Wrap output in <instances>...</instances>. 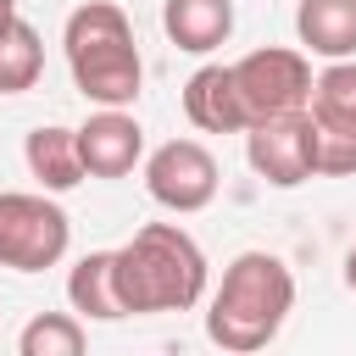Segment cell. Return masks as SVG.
I'll use <instances>...</instances> for the list:
<instances>
[{"label":"cell","mask_w":356,"mask_h":356,"mask_svg":"<svg viewBox=\"0 0 356 356\" xmlns=\"http://www.w3.org/2000/svg\"><path fill=\"white\" fill-rule=\"evenodd\" d=\"M289 312H295V273L284 267V256L239 250L206 300V339L234 356H250L278 339Z\"/></svg>","instance_id":"6da1fadb"},{"label":"cell","mask_w":356,"mask_h":356,"mask_svg":"<svg viewBox=\"0 0 356 356\" xmlns=\"http://www.w3.org/2000/svg\"><path fill=\"white\" fill-rule=\"evenodd\" d=\"M206 250L178 222H145L128 245H117V289L128 317L189 312L206 300Z\"/></svg>","instance_id":"7a4b0ae2"},{"label":"cell","mask_w":356,"mask_h":356,"mask_svg":"<svg viewBox=\"0 0 356 356\" xmlns=\"http://www.w3.org/2000/svg\"><path fill=\"white\" fill-rule=\"evenodd\" d=\"M61 50H67V72L83 100H95V106H134L139 100L145 61L134 44V22L117 0H83L78 11H67Z\"/></svg>","instance_id":"3957f363"},{"label":"cell","mask_w":356,"mask_h":356,"mask_svg":"<svg viewBox=\"0 0 356 356\" xmlns=\"http://www.w3.org/2000/svg\"><path fill=\"white\" fill-rule=\"evenodd\" d=\"M72 217L50 200V189H0V267L44 273L67 256Z\"/></svg>","instance_id":"277c9868"},{"label":"cell","mask_w":356,"mask_h":356,"mask_svg":"<svg viewBox=\"0 0 356 356\" xmlns=\"http://www.w3.org/2000/svg\"><path fill=\"white\" fill-rule=\"evenodd\" d=\"M312 78H317L312 72V56L295 50V44H261V50H245L234 61V83H239V100H245L250 122L306 111Z\"/></svg>","instance_id":"5b68a950"},{"label":"cell","mask_w":356,"mask_h":356,"mask_svg":"<svg viewBox=\"0 0 356 356\" xmlns=\"http://www.w3.org/2000/svg\"><path fill=\"white\" fill-rule=\"evenodd\" d=\"M306 117L317 128V178H356V61H328L312 78Z\"/></svg>","instance_id":"8992f818"},{"label":"cell","mask_w":356,"mask_h":356,"mask_svg":"<svg viewBox=\"0 0 356 356\" xmlns=\"http://www.w3.org/2000/svg\"><path fill=\"white\" fill-rule=\"evenodd\" d=\"M217 156L200 145V139H167L145 156V189L161 211H178V217H195L217 200Z\"/></svg>","instance_id":"52a82bcc"},{"label":"cell","mask_w":356,"mask_h":356,"mask_svg":"<svg viewBox=\"0 0 356 356\" xmlns=\"http://www.w3.org/2000/svg\"><path fill=\"white\" fill-rule=\"evenodd\" d=\"M245 161L273 189H300L306 178H317V128H312V117L289 111V117L250 122L245 128Z\"/></svg>","instance_id":"ba28073f"},{"label":"cell","mask_w":356,"mask_h":356,"mask_svg":"<svg viewBox=\"0 0 356 356\" xmlns=\"http://www.w3.org/2000/svg\"><path fill=\"white\" fill-rule=\"evenodd\" d=\"M78 150H83L89 178H128L145 161V128L128 106H100V111L83 117Z\"/></svg>","instance_id":"9c48e42d"},{"label":"cell","mask_w":356,"mask_h":356,"mask_svg":"<svg viewBox=\"0 0 356 356\" xmlns=\"http://www.w3.org/2000/svg\"><path fill=\"white\" fill-rule=\"evenodd\" d=\"M184 117L200 128V134H245L250 128V111L239 100V83H234V61H206L189 72L184 83Z\"/></svg>","instance_id":"30bf717a"},{"label":"cell","mask_w":356,"mask_h":356,"mask_svg":"<svg viewBox=\"0 0 356 356\" xmlns=\"http://www.w3.org/2000/svg\"><path fill=\"white\" fill-rule=\"evenodd\" d=\"M22 161H28V172L39 178V189H50V195H67V189H78V184L89 178L83 150H78V128H61V122L33 128V134L22 139Z\"/></svg>","instance_id":"8fae6325"},{"label":"cell","mask_w":356,"mask_h":356,"mask_svg":"<svg viewBox=\"0 0 356 356\" xmlns=\"http://www.w3.org/2000/svg\"><path fill=\"white\" fill-rule=\"evenodd\" d=\"M295 39L306 56L356 61V0H300L295 6Z\"/></svg>","instance_id":"7c38bea8"},{"label":"cell","mask_w":356,"mask_h":356,"mask_svg":"<svg viewBox=\"0 0 356 356\" xmlns=\"http://www.w3.org/2000/svg\"><path fill=\"white\" fill-rule=\"evenodd\" d=\"M67 300L83 323H122V289H117V250H89L67 273Z\"/></svg>","instance_id":"4fadbf2b"},{"label":"cell","mask_w":356,"mask_h":356,"mask_svg":"<svg viewBox=\"0 0 356 356\" xmlns=\"http://www.w3.org/2000/svg\"><path fill=\"white\" fill-rule=\"evenodd\" d=\"M161 28H167V39L178 50L211 56L234 33V0H167L161 6Z\"/></svg>","instance_id":"5bb4252c"},{"label":"cell","mask_w":356,"mask_h":356,"mask_svg":"<svg viewBox=\"0 0 356 356\" xmlns=\"http://www.w3.org/2000/svg\"><path fill=\"white\" fill-rule=\"evenodd\" d=\"M44 72V44L28 17L0 22V95H28Z\"/></svg>","instance_id":"9a60e30c"},{"label":"cell","mask_w":356,"mask_h":356,"mask_svg":"<svg viewBox=\"0 0 356 356\" xmlns=\"http://www.w3.org/2000/svg\"><path fill=\"white\" fill-rule=\"evenodd\" d=\"M83 345H89V328L78 312H39L17 334L22 356H83Z\"/></svg>","instance_id":"2e32d148"},{"label":"cell","mask_w":356,"mask_h":356,"mask_svg":"<svg viewBox=\"0 0 356 356\" xmlns=\"http://www.w3.org/2000/svg\"><path fill=\"white\" fill-rule=\"evenodd\" d=\"M345 284H350V295H356V245L345 250Z\"/></svg>","instance_id":"e0dca14e"},{"label":"cell","mask_w":356,"mask_h":356,"mask_svg":"<svg viewBox=\"0 0 356 356\" xmlns=\"http://www.w3.org/2000/svg\"><path fill=\"white\" fill-rule=\"evenodd\" d=\"M6 17H17V0H0V22H6Z\"/></svg>","instance_id":"ac0fdd59"}]
</instances>
